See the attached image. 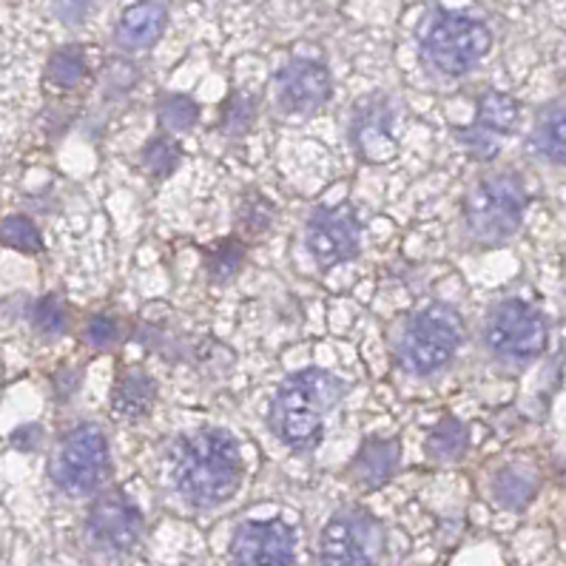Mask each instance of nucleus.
Returning <instances> with one entry per match:
<instances>
[{
  "label": "nucleus",
  "instance_id": "obj_1",
  "mask_svg": "<svg viewBox=\"0 0 566 566\" xmlns=\"http://www.w3.org/2000/svg\"><path fill=\"white\" fill-rule=\"evenodd\" d=\"M168 467L177 495L200 510L231 501L245 475L240 441L222 427H200L182 436Z\"/></svg>",
  "mask_w": 566,
  "mask_h": 566
},
{
  "label": "nucleus",
  "instance_id": "obj_2",
  "mask_svg": "<svg viewBox=\"0 0 566 566\" xmlns=\"http://www.w3.org/2000/svg\"><path fill=\"white\" fill-rule=\"evenodd\" d=\"M347 396V385L322 367L291 374L273 394L271 430L294 453H311L325 436L327 413Z\"/></svg>",
  "mask_w": 566,
  "mask_h": 566
},
{
  "label": "nucleus",
  "instance_id": "obj_3",
  "mask_svg": "<svg viewBox=\"0 0 566 566\" xmlns=\"http://www.w3.org/2000/svg\"><path fill=\"white\" fill-rule=\"evenodd\" d=\"M526 213L524 180L513 171L484 174L464 197L467 231L486 245H501L518 233Z\"/></svg>",
  "mask_w": 566,
  "mask_h": 566
},
{
  "label": "nucleus",
  "instance_id": "obj_4",
  "mask_svg": "<svg viewBox=\"0 0 566 566\" xmlns=\"http://www.w3.org/2000/svg\"><path fill=\"white\" fill-rule=\"evenodd\" d=\"M464 319L453 305L436 302L407 322L396 345L401 370L413 376H433L444 370L464 345Z\"/></svg>",
  "mask_w": 566,
  "mask_h": 566
},
{
  "label": "nucleus",
  "instance_id": "obj_5",
  "mask_svg": "<svg viewBox=\"0 0 566 566\" xmlns=\"http://www.w3.org/2000/svg\"><path fill=\"white\" fill-rule=\"evenodd\" d=\"M493 46V34L475 18L467 14H436L421 32V61L427 69L461 77L481 63Z\"/></svg>",
  "mask_w": 566,
  "mask_h": 566
},
{
  "label": "nucleus",
  "instance_id": "obj_6",
  "mask_svg": "<svg viewBox=\"0 0 566 566\" xmlns=\"http://www.w3.org/2000/svg\"><path fill=\"white\" fill-rule=\"evenodd\" d=\"M108 467V441L97 424L74 427L72 433L61 441L49 461V475L54 486L66 495H92L106 481Z\"/></svg>",
  "mask_w": 566,
  "mask_h": 566
},
{
  "label": "nucleus",
  "instance_id": "obj_7",
  "mask_svg": "<svg viewBox=\"0 0 566 566\" xmlns=\"http://www.w3.org/2000/svg\"><path fill=\"white\" fill-rule=\"evenodd\" d=\"M549 327L544 314L524 300H504L486 314L484 345L504 361H533L546 350Z\"/></svg>",
  "mask_w": 566,
  "mask_h": 566
},
{
  "label": "nucleus",
  "instance_id": "obj_8",
  "mask_svg": "<svg viewBox=\"0 0 566 566\" xmlns=\"http://www.w3.org/2000/svg\"><path fill=\"white\" fill-rule=\"evenodd\" d=\"M319 555L325 566H379L385 530L361 506H345L322 530Z\"/></svg>",
  "mask_w": 566,
  "mask_h": 566
},
{
  "label": "nucleus",
  "instance_id": "obj_9",
  "mask_svg": "<svg viewBox=\"0 0 566 566\" xmlns=\"http://www.w3.org/2000/svg\"><path fill=\"white\" fill-rule=\"evenodd\" d=\"M307 253L322 271L359 256L361 228L350 208H316L305 226Z\"/></svg>",
  "mask_w": 566,
  "mask_h": 566
},
{
  "label": "nucleus",
  "instance_id": "obj_10",
  "mask_svg": "<svg viewBox=\"0 0 566 566\" xmlns=\"http://www.w3.org/2000/svg\"><path fill=\"white\" fill-rule=\"evenodd\" d=\"M331 94H334L331 72L322 63L305 57L287 63L273 77V103L287 117H311L327 106Z\"/></svg>",
  "mask_w": 566,
  "mask_h": 566
},
{
  "label": "nucleus",
  "instance_id": "obj_11",
  "mask_svg": "<svg viewBox=\"0 0 566 566\" xmlns=\"http://www.w3.org/2000/svg\"><path fill=\"white\" fill-rule=\"evenodd\" d=\"M296 535L285 521H242L231 538V566H291Z\"/></svg>",
  "mask_w": 566,
  "mask_h": 566
},
{
  "label": "nucleus",
  "instance_id": "obj_12",
  "mask_svg": "<svg viewBox=\"0 0 566 566\" xmlns=\"http://www.w3.org/2000/svg\"><path fill=\"white\" fill-rule=\"evenodd\" d=\"M396 117L394 106L385 94H370L356 103L354 117H350V143L356 154L370 166H387L399 154L396 140Z\"/></svg>",
  "mask_w": 566,
  "mask_h": 566
},
{
  "label": "nucleus",
  "instance_id": "obj_13",
  "mask_svg": "<svg viewBox=\"0 0 566 566\" xmlns=\"http://www.w3.org/2000/svg\"><path fill=\"white\" fill-rule=\"evenodd\" d=\"M92 544L108 553H128L143 538V513L126 493H108L94 501L86 518Z\"/></svg>",
  "mask_w": 566,
  "mask_h": 566
},
{
  "label": "nucleus",
  "instance_id": "obj_14",
  "mask_svg": "<svg viewBox=\"0 0 566 566\" xmlns=\"http://www.w3.org/2000/svg\"><path fill=\"white\" fill-rule=\"evenodd\" d=\"M515 123H518V103L504 92H486L479 101V114H475L473 126L459 132L455 137L475 157L490 160L499 154L501 140L513 132Z\"/></svg>",
  "mask_w": 566,
  "mask_h": 566
},
{
  "label": "nucleus",
  "instance_id": "obj_15",
  "mask_svg": "<svg viewBox=\"0 0 566 566\" xmlns=\"http://www.w3.org/2000/svg\"><path fill=\"white\" fill-rule=\"evenodd\" d=\"M168 27V9L157 0H137L128 9H123L120 21L114 27V43L123 52H148L160 41Z\"/></svg>",
  "mask_w": 566,
  "mask_h": 566
},
{
  "label": "nucleus",
  "instance_id": "obj_16",
  "mask_svg": "<svg viewBox=\"0 0 566 566\" xmlns=\"http://www.w3.org/2000/svg\"><path fill=\"white\" fill-rule=\"evenodd\" d=\"M401 461L399 439H367L354 461L347 464V475L361 490H379L394 479Z\"/></svg>",
  "mask_w": 566,
  "mask_h": 566
},
{
  "label": "nucleus",
  "instance_id": "obj_17",
  "mask_svg": "<svg viewBox=\"0 0 566 566\" xmlns=\"http://www.w3.org/2000/svg\"><path fill=\"white\" fill-rule=\"evenodd\" d=\"M157 401V381L143 367H126L120 370L112 390V410L114 416L128 421H140L151 413Z\"/></svg>",
  "mask_w": 566,
  "mask_h": 566
},
{
  "label": "nucleus",
  "instance_id": "obj_18",
  "mask_svg": "<svg viewBox=\"0 0 566 566\" xmlns=\"http://www.w3.org/2000/svg\"><path fill=\"white\" fill-rule=\"evenodd\" d=\"M538 493V475L526 467L510 464L499 470L493 479V499L506 510H524Z\"/></svg>",
  "mask_w": 566,
  "mask_h": 566
},
{
  "label": "nucleus",
  "instance_id": "obj_19",
  "mask_svg": "<svg viewBox=\"0 0 566 566\" xmlns=\"http://www.w3.org/2000/svg\"><path fill=\"white\" fill-rule=\"evenodd\" d=\"M533 148L549 163L566 166V106L546 108L533 128Z\"/></svg>",
  "mask_w": 566,
  "mask_h": 566
},
{
  "label": "nucleus",
  "instance_id": "obj_20",
  "mask_svg": "<svg viewBox=\"0 0 566 566\" xmlns=\"http://www.w3.org/2000/svg\"><path fill=\"white\" fill-rule=\"evenodd\" d=\"M467 447H470V439H467L464 421H459L455 416H444V419L433 427V433L427 436L424 450L433 461L453 464V461L464 459Z\"/></svg>",
  "mask_w": 566,
  "mask_h": 566
},
{
  "label": "nucleus",
  "instance_id": "obj_21",
  "mask_svg": "<svg viewBox=\"0 0 566 566\" xmlns=\"http://www.w3.org/2000/svg\"><path fill=\"white\" fill-rule=\"evenodd\" d=\"M182 148L180 143L174 140L171 134H160V137H151L143 148V168L151 174L154 180H163L168 174H174V168L180 166Z\"/></svg>",
  "mask_w": 566,
  "mask_h": 566
},
{
  "label": "nucleus",
  "instance_id": "obj_22",
  "mask_svg": "<svg viewBox=\"0 0 566 566\" xmlns=\"http://www.w3.org/2000/svg\"><path fill=\"white\" fill-rule=\"evenodd\" d=\"M200 117V106L188 97V94H166L157 103V120L166 132H191Z\"/></svg>",
  "mask_w": 566,
  "mask_h": 566
},
{
  "label": "nucleus",
  "instance_id": "obj_23",
  "mask_svg": "<svg viewBox=\"0 0 566 566\" xmlns=\"http://www.w3.org/2000/svg\"><path fill=\"white\" fill-rule=\"evenodd\" d=\"M49 81L54 86L61 88H72L83 81V74H86V57L77 46H63L49 57V66H46Z\"/></svg>",
  "mask_w": 566,
  "mask_h": 566
},
{
  "label": "nucleus",
  "instance_id": "obj_24",
  "mask_svg": "<svg viewBox=\"0 0 566 566\" xmlns=\"http://www.w3.org/2000/svg\"><path fill=\"white\" fill-rule=\"evenodd\" d=\"M0 242L7 248H14V251L32 253V256L43 251L41 231H38V226L29 217H21V213H14V217H7V220L0 222Z\"/></svg>",
  "mask_w": 566,
  "mask_h": 566
},
{
  "label": "nucleus",
  "instance_id": "obj_25",
  "mask_svg": "<svg viewBox=\"0 0 566 566\" xmlns=\"http://www.w3.org/2000/svg\"><path fill=\"white\" fill-rule=\"evenodd\" d=\"M242 260H245V245L240 240H226L208 251V271L213 280H233V273L242 268Z\"/></svg>",
  "mask_w": 566,
  "mask_h": 566
},
{
  "label": "nucleus",
  "instance_id": "obj_26",
  "mask_svg": "<svg viewBox=\"0 0 566 566\" xmlns=\"http://www.w3.org/2000/svg\"><path fill=\"white\" fill-rule=\"evenodd\" d=\"M273 220V206L262 193H248L240 206V231L245 233H265Z\"/></svg>",
  "mask_w": 566,
  "mask_h": 566
},
{
  "label": "nucleus",
  "instance_id": "obj_27",
  "mask_svg": "<svg viewBox=\"0 0 566 566\" xmlns=\"http://www.w3.org/2000/svg\"><path fill=\"white\" fill-rule=\"evenodd\" d=\"M34 325L43 336H61L69 325L66 305L57 296H43L34 307Z\"/></svg>",
  "mask_w": 566,
  "mask_h": 566
},
{
  "label": "nucleus",
  "instance_id": "obj_28",
  "mask_svg": "<svg viewBox=\"0 0 566 566\" xmlns=\"http://www.w3.org/2000/svg\"><path fill=\"white\" fill-rule=\"evenodd\" d=\"M83 339L92 347H112L120 342V322L114 316H92L86 322V331H83Z\"/></svg>",
  "mask_w": 566,
  "mask_h": 566
},
{
  "label": "nucleus",
  "instance_id": "obj_29",
  "mask_svg": "<svg viewBox=\"0 0 566 566\" xmlns=\"http://www.w3.org/2000/svg\"><path fill=\"white\" fill-rule=\"evenodd\" d=\"M94 3L97 0H52V9L57 14V21L66 23V27H77V23L86 21Z\"/></svg>",
  "mask_w": 566,
  "mask_h": 566
}]
</instances>
